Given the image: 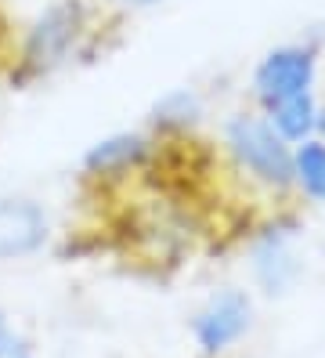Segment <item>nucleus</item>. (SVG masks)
<instances>
[{
    "label": "nucleus",
    "mask_w": 325,
    "mask_h": 358,
    "mask_svg": "<svg viewBox=\"0 0 325 358\" xmlns=\"http://www.w3.org/2000/svg\"><path fill=\"white\" fill-rule=\"evenodd\" d=\"M206 120V101L195 87H173L156 98L148 113V134L159 141H181L192 138Z\"/></svg>",
    "instance_id": "8"
},
{
    "label": "nucleus",
    "mask_w": 325,
    "mask_h": 358,
    "mask_svg": "<svg viewBox=\"0 0 325 358\" xmlns=\"http://www.w3.org/2000/svg\"><path fill=\"white\" fill-rule=\"evenodd\" d=\"M318 116H322V101L315 91L286 98L264 109V120L271 123V131L286 141V145H300L308 138H318Z\"/></svg>",
    "instance_id": "9"
},
{
    "label": "nucleus",
    "mask_w": 325,
    "mask_h": 358,
    "mask_svg": "<svg viewBox=\"0 0 325 358\" xmlns=\"http://www.w3.org/2000/svg\"><path fill=\"white\" fill-rule=\"evenodd\" d=\"M250 264L253 279L264 286V293H286L300 279L296 224L286 217H275L268 228H260L250 246Z\"/></svg>",
    "instance_id": "6"
},
{
    "label": "nucleus",
    "mask_w": 325,
    "mask_h": 358,
    "mask_svg": "<svg viewBox=\"0 0 325 358\" xmlns=\"http://www.w3.org/2000/svg\"><path fill=\"white\" fill-rule=\"evenodd\" d=\"M221 149L231 163V171L243 178L253 192L268 199L293 196V145H286L260 109L231 113L221 127Z\"/></svg>",
    "instance_id": "2"
},
{
    "label": "nucleus",
    "mask_w": 325,
    "mask_h": 358,
    "mask_svg": "<svg viewBox=\"0 0 325 358\" xmlns=\"http://www.w3.org/2000/svg\"><path fill=\"white\" fill-rule=\"evenodd\" d=\"M22 355H26V341L15 333L8 315L0 311V358H22Z\"/></svg>",
    "instance_id": "11"
},
{
    "label": "nucleus",
    "mask_w": 325,
    "mask_h": 358,
    "mask_svg": "<svg viewBox=\"0 0 325 358\" xmlns=\"http://www.w3.org/2000/svg\"><path fill=\"white\" fill-rule=\"evenodd\" d=\"M318 138H325V101H322V116H318Z\"/></svg>",
    "instance_id": "13"
},
{
    "label": "nucleus",
    "mask_w": 325,
    "mask_h": 358,
    "mask_svg": "<svg viewBox=\"0 0 325 358\" xmlns=\"http://www.w3.org/2000/svg\"><path fill=\"white\" fill-rule=\"evenodd\" d=\"M48 236H51V217L36 199L26 196L0 199V264L40 254Z\"/></svg>",
    "instance_id": "7"
},
{
    "label": "nucleus",
    "mask_w": 325,
    "mask_h": 358,
    "mask_svg": "<svg viewBox=\"0 0 325 358\" xmlns=\"http://www.w3.org/2000/svg\"><path fill=\"white\" fill-rule=\"evenodd\" d=\"M105 4L116 8V11H148V8L163 4V0H105Z\"/></svg>",
    "instance_id": "12"
},
{
    "label": "nucleus",
    "mask_w": 325,
    "mask_h": 358,
    "mask_svg": "<svg viewBox=\"0 0 325 358\" xmlns=\"http://www.w3.org/2000/svg\"><path fill=\"white\" fill-rule=\"evenodd\" d=\"M315 83H318L315 48L311 44H278L257 62V69L250 76V94L257 101V109L264 113L286 98L315 91Z\"/></svg>",
    "instance_id": "3"
},
{
    "label": "nucleus",
    "mask_w": 325,
    "mask_h": 358,
    "mask_svg": "<svg viewBox=\"0 0 325 358\" xmlns=\"http://www.w3.org/2000/svg\"><path fill=\"white\" fill-rule=\"evenodd\" d=\"M293 196L325 206V138L293 145Z\"/></svg>",
    "instance_id": "10"
},
{
    "label": "nucleus",
    "mask_w": 325,
    "mask_h": 358,
    "mask_svg": "<svg viewBox=\"0 0 325 358\" xmlns=\"http://www.w3.org/2000/svg\"><path fill=\"white\" fill-rule=\"evenodd\" d=\"M159 149H163V141L152 138L148 131H113L87 145L80 166L98 185H123L134 174L148 171L156 163Z\"/></svg>",
    "instance_id": "4"
},
{
    "label": "nucleus",
    "mask_w": 325,
    "mask_h": 358,
    "mask_svg": "<svg viewBox=\"0 0 325 358\" xmlns=\"http://www.w3.org/2000/svg\"><path fill=\"white\" fill-rule=\"evenodd\" d=\"M253 322V304L243 289H221L192 319V336L203 355H224L246 336Z\"/></svg>",
    "instance_id": "5"
},
{
    "label": "nucleus",
    "mask_w": 325,
    "mask_h": 358,
    "mask_svg": "<svg viewBox=\"0 0 325 358\" xmlns=\"http://www.w3.org/2000/svg\"><path fill=\"white\" fill-rule=\"evenodd\" d=\"M22 358H29V355H22Z\"/></svg>",
    "instance_id": "14"
},
{
    "label": "nucleus",
    "mask_w": 325,
    "mask_h": 358,
    "mask_svg": "<svg viewBox=\"0 0 325 358\" xmlns=\"http://www.w3.org/2000/svg\"><path fill=\"white\" fill-rule=\"evenodd\" d=\"M98 11L87 0H48L18 36L15 62L26 80L51 76L94 48Z\"/></svg>",
    "instance_id": "1"
}]
</instances>
